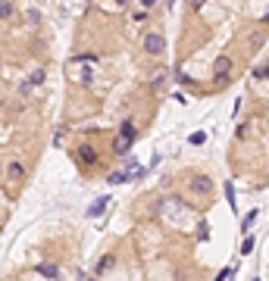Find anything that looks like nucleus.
I'll return each instance as SVG.
<instances>
[{"instance_id":"nucleus-16","label":"nucleus","mask_w":269,"mask_h":281,"mask_svg":"<svg viewBox=\"0 0 269 281\" xmlns=\"http://www.w3.org/2000/svg\"><path fill=\"white\" fill-rule=\"evenodd\" d=\"M254 247H257L254 234H244V240H241V256H250V253H254Z\"/></svg>"},{"instance_id":"nucleus-12","label":"nucleus","mask_w":269,"mask_h":281,"mask_svg":"<svg viewBox=\"0 0 269 281\" xmlns=\"http://www.w3.org/2000/svg\"><path fill=\"white\" fill-rule=\"evenodd\" d=\"M257 219H260V210H250V213H247V216L241 219V231L247 234V231H250V228H254V225H257Z\"/></svg>"},{"instance_id":"nucleus-11","label":"nucleus","mask_w":269,"mask_h":281,"mask_svg":"<svg viewBox=\"0 0 269 281\" xmlns=\"http://www.w3.org/2000/svg\"><path fill=\"white\" fill-rule=\"evenodd\" d=\"M38 272H41L44 278H50V281L60 278V266H50V262H38Z\"/></svg>"},{"instance_id":"nucleus-8","label":"nucleus","mask_w":269,"mask_h":281,"mask_svg":"<svg viewBox=\"0 0 269 281\" xmlns=\"http://www.w3.org/2000/svg\"><path fill=\"white\" fill-rule=\"evenodd\" d=\"M116 266V253H103L100 259H97V266H94V272L97 275H106V272H110Z\"/></svg>"},{"instance_id":"nucleus-14","label":"nucleus","mask_w":269,"mask_h":281,"mask_svg":"<svg viewBox=\"0 0 269 281\" xmlns=\"http://www.w3.org/2000/svg\"><path fill=\"white\" fill-rule=\"evenodd\" d=\"M222 191H225V200H228V210H235V206H238V197H235V184H232V181H225V187H222Z\"/></svg>"},{"instance_id":"nucleus-13","label":"nucleus","mask_w":269,"mask_h":281,"mask_svg":"<svg viewBox=\"0 0 269 281\" xmlns=\"http://www.w3.org/2000/svg\"><path fill=\"white\" fill-rule=\"evenodd\" d=\"M106 203H110V200H106V197H100V200H94V203H91V210H88V216H91V219H97V216H103V210H106Z\"/></svg>"},{"instance_id":"nucleus-20","label":"nucleus","mask_w":269,"mask_h":281,"mask_svg":"<svg viewBox=\"0 0 269 281\" xmlns=\"http://www.w3.org/2000/svg\"><path fill=\"white\" fill-rule=\"evenodd\" d=\"M188 141H191L194 147H201V144H207V131H194V135H191Z\"/></svg>"},{"instance_id":"nucleus-22","label":"nucleus","mask_w":269,"mask_h":281,"mask_svg":"<svg viewBox=\"0 0 269 281\" xmlns=\"http://www.w3.org/2000/svg\"><path fill=\"white\" fill-rule=\"evenodd\" d=\"M160 4H163V0H138V7H141V10H150V13H153Z\"/></svg>"},{"instance_id":"nucleus-6","label":"nucleus","mask_w":269,"mask_h":281,"mask_svg":"<svg viewBox=\"0 0 269 281\" xmlns=\"http://www.w3.org/2000/svg\"><path fill=\"white\" fill-rule=\"evenodd\" d=\"M166 82H169V72H166L163 66H160V69H157V75H150L147 88H150L153 94H163V91H166Z\"/></svg>"},{"instance_id":"nucleus-25","label":"nucleus","mask_w":269,"mask_h":281,"mask_svg":"<svg viewBox=\"0 0 269 281\" xmlns=\"http://www.w3.org/2000/svg\"><path fill=\"white\" fill-rule=\"evenodd\" d=\"M254 281H260V278H254Z\"/></svg>"},{"instance_id":"nucleus-24","label":"nucleus","mask_w":269,"mask_h":281,"mask_svg":"<svg viewBox=\"0 0 269 281\" xmlns=\"http://www.w3.org/2000/svg\"><path fill=\"white\" fill-rule=\"evenodd\" d=\"M232 272H235V269H222V272H219V275H216V281H225V278H228V275H232Z\"/></svg>"},{"instance_id":"nucleus-1","label":"nucleus","mask_w":269,"mask_h":281,"mask_svg":"<svg viewBox=\"0 0 269 281\" xmlns=\"http://www.w3.org/2000/svg\"><path fill=\"white\" fill-rule=\"evenodd\" d=\"M135 141H138V125H135L132 119H122L119 128H116V135H113V144H110L113 156H129L132 147H135Z\"/></svg>"},{"instance_id":"nucleus-15","label":"nucleus","mask_w":269,"mask_h":281,"mask_svg":"<svg viewBox=\"0 0 269 281\" xmlns=\"http://www.w3.org/2000/svg\"><path fill=\"white\" fill-rule=\"evenodd\" d=\"M232 85V75H213V91H225Z\"/></svg>"},{"instance_id":"nucleus-21","label":"nucleus","mask_w":269,"mask_h":281,"mask_svg":"<svg viewBox=\"0 0 269 281\" xmlns=\"http://www.w3.org/2000/svg\"><path fill=\"white\" fill-rule=\"evenodd\" d=\"M194 237H197V240H207V237H210V225L201 222V225H197V234H194Z\"/></svg>"},{"instance_id":"nucleus-7","label":"nucleus","mask_w":269,"mask_h":281,"mask_svg":"<svg viewBox=\"0 0 269 281\" xmlns=\"http://www.w3.org/2000/svg\"><path fill=\"white\" fill-rule=\"evenodd\" d=\"M232 69H235L232 56H228V53H219L216 63H213V75H232Z\"/></svg>"},{"instance_id":"nucleus-3","label":"nucleus","mask_w":269,"mask_h":281,"mask_svg":"<svg viewBox=\"0 0 269 281\" xmlns=\"http://www.w3.org/2000/svg\"><path fill=\"white\" fill-rule=\"evenodd\" d=\"M185 191L194 200H213V178L207 172H188L185 175Z\"/></svg>"},{"instance_id":"nucleus-23","label":"nucleus","mask_w":269,"mask_h":281,"mask_svg":"<svg viewBox=\"0 0 269 281\" xmlns=\"http://www.w3.org/2000/svg\"><path fill=\"white\" fill-rule=\"evenodd\" d=\"M204 4H207V0H188V10H191V13H201Z\"/></svg>"},{"instance_id":"nucleus-4","label":"nucleus","mask_w":269,"mask_h":281,"mask_svg":"<svg viewBox=\"0 0 269 281\" xmlns=\"http://www.w3.org/2000/svg\"><path fill=\"white\" fill-rule=\"evenodd\" d=\"M25 181H28V166H25L19 156L7 159V166H4V184H10V191L16 194Z\"/></svg>"},{"instance_id":"nucleus-10","label":"nucleus","mask_w":269,"mask_h":281,"mask_svg":"<svg viewBox=\"0 0 269 281\" xmlns=\"http://www.w3.org/2000/svg\"><path fill=\"white\" fill-rule=\"evenodd\" d=\"M10 19H16V7H13V0H0V22H10Z\"/></svg>"},{"instance_id":"nucleus-9","label":"nucleus","mask_w":269,"mask_h":281,"mask_svg":"<svg viewBox=\"0 0 269 281\" xmlns=\"http://www.w3.org/2000/svg\"><path fill=\"white\" fill-rule=\"evenodd\" d=\"M47 78V69H34L31 75H28V78H25V85H22V91H31V88H38L41 82Z\"/></svg>"},{"instance_id":"nucleus-5","label":"nucleus","mask_w":269,"mask_h":281,"mask_svg":"<svg viewBox=\"0 0 269 281\" xmlns=\"http://www.w3.org/2000/svg\"><path fill=\"white\" fill-rule=\"evenodd\" d=\"M141 53L160 60V56L166 53V34L160 31V28H147L144 34H141Z\"/></svg>"},{"instance_id":"nucleus-27","label":"nucleus","mask_w":269,"mask_h":281,"mask_svg":"<svg viewBox=\"0 0 269 281\" xmlns=\"http://www.w3.org/2000/svg\"><path fill=\"white\" fill-rule=\"evenodd\" d=\"M266 63H269V60H266Z\"/></svg>"},{"instance_id":"nucleus-2","label":"nucleus","mask_w":269,"mask_h":281,"mask_svg":"<svg viewBox=\"0 0 269 281\" xmlns=\"http://www.w3.org/2000/svg\"><path fill=\"white\" fill-rule=\"evenodd\" d=\"M72 159H75V166L82 169L85 175H91L94 169H100L103 166V153L91 144V141H82V144H75L72 147Z\"/></svg>"},{"instance_id":"nucleus-26","label":"nucleus","mask_w":269,"mask_h":281,"mask_svg":"<svg viewBox=\"0 0 269 281\" xmlns=\"http://www.w3.org/2000/svg\"><path fill=\"white\" fill-rule=\"evenodd\" d=\"M91 281H97V278H91Z\"/></svg>"},{"instance_id":"nucleus-18","label":"nucleus","mask_w":269,"mask_h":281,"mask_svg":"<svg viewBox=\"0 0 269 281\" xmlns=\"http://www.w3.org/2000/svg\"><path fill=\"white\" fill-rule=\"evenodd\" d=\"M250 75H254L257 82H266V78H269V63H266V66H257V69L250 72Z\"/></svg>"},{"instance_id":"nucleus-17","label":"nucleus","mask_w":269,"mask_h":281,"mask_svg":"<svg viewBox=\"0 0 269 281\" xmlns=\"http://www.w3.org/2000/svg\"><path fill=\"white\" fill-rule=\"evenodd\" d=\"M250 128H254V122H241L235 138H238V141H247V138H250Z\"/></svg>"},{"instance_id":"nucleus-19","label":"nucleus","mask_w":269,"mask_h":281,"mask_svg":"<svg viewBox=\"0 0 269 281\" xmlns=\"http://www.w3.org/2000/svg\"><path fill=\"white\" fill-rule=\"evenodd\" d=\"M97 53H75V63H97Z\"/></svg>"}]
</instances>
